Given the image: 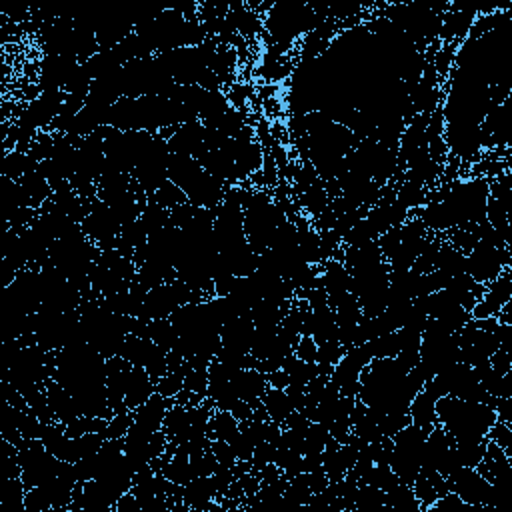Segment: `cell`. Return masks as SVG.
<instances>
[{
  "mask_svg": "<svg viewBox=\"0 0 512 512\" xmlns=\"http://www.w3.org/2000/svg\"><path fill=\"white\" fill-rule=\"evenodd\" d=\"M448 488L460 496L466 504L474 506H496L504 496L476 470L468 466L456 468L448 478Z\"/></svg>",
  "mask_w": 512,
  "mask_h": 512,
  "instance_id": "cell-1",
  "label": "cell"
},
{
  "mask_svg": "<svg viewBox=\"0 0 512 512\" xmlns=\"http://www.w3.org/2000/svg\"><path fill=\"white\" fill-rule=\"evenodd\" d=\"M490 288L486 290L484 298L478 300L472 308L474 318H490L492 314H500L504 304L510 302V272L504 268L494 280H490Z\"/></svg>",
  "mask_w": 512,
  "mask_h": 512,
  "instance_id": "cell-2",
  "label": "cell"
}]
</instances>
